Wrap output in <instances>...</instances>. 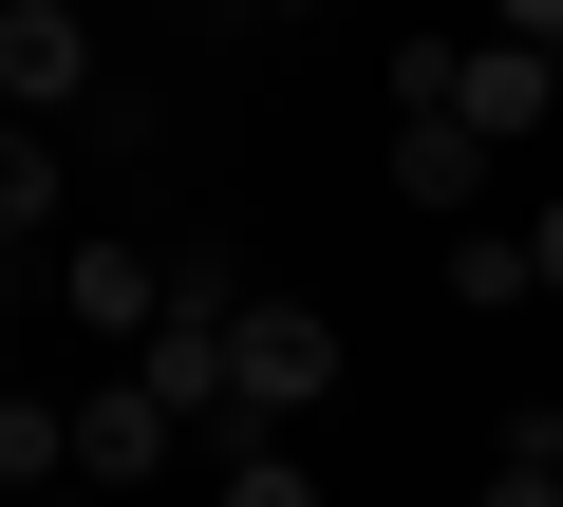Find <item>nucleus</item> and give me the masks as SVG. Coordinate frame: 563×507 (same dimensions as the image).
Here are the masks:
<instances>
[{"instance_id":"nucleus-1","label":"nucleus","mask_w":563,"mask_h":507,"mask_svg":"<svg viewBox=\"0 0 563 507\" xmlns=\"http://www.w3.org/2000/svg\"><path fill=\"white\" fill-rule=\"evenodd\" d=\"M320 395H339V320H320V301H244V339H225V470L282 451Z\"/></svg>"},{"instance_id":"nucleus-2","label":"nucleus","mask_w":563,"mask_h":507,"mask_svg":"<svg viewBox=\"0 0 563 507\" xmlns=\"http://www.w3.org/2000/svg\"><path fill=\"white\" fill-rule=\"evenodd\" d=\"M169 432H188V414H169L151 376H113V395H76V488H151V470H169Z\"/></svg>"},{"instance_id":"nucleus-3","label":"nucleus","mask_w":563,"mask_h":507,"mask_svg":"<svg viewBox=\"0 0 563 507\" xmlns=\"http://www.w3.org/2000/svg\"><path fill=\"white\" fill-rule=\"evenodd\" d=\"M0 95H20V132L57 95H95V20H76V0H20V20H0Z\"/></svg>"},{"instance_id":"nucleus-4","label":"nucleus","mask_w":563,"mask_h":507,"mask_svg":"<svg viewBox=\"0 0 563 507\" xmlns=\"http://www.w3.org/2000/svg\"><path fill=\"white\" fill-rule=\"evenodd\" d=\"M57 301H76L95 339H132V357L169 339V264H151V244H76V264H57Z\"/></svg>"},{"instance_id":"nucleus-5","label":"nucleus","mask_w":563,"mask_h":507,"mask_svg":"<svg viewBox=\"0 0 563 507\" xmlns=\"http://www.w3.org/2000/svg\"><path fill=\"white\" fill-rule=\"evenodd\" d=\"M544 95H563V57H544V38H488V57H451V113H470L488 151H507V132H544Z\"/></svg>"},{"instance_id":"nucleus-6","label":"nucleus","mask_w":563,"mask_h":507,"mask_svg":"<svg viewBox=\"0 0 563 507\" xmlns=\"http://www.w3.org/2000/svg\"><path fill=\"white\" fill-rule=\"evenodd\" d=\"M395 188H413V207H470V188H488V132H470V113H395Z\"/></svg>"},{"instance_id":"nucleus-7","label":"nucleus","mask_w":563,"mask_h":507,"mask_svg":"<svg viewBox=\"0 0 563 507\" xmlns=\"http://www.w3.org/2000/svg\"><path fill=\"white\" fill-rule=\"evenodd\" d=\"M451 301H470V320L544 301V264H526V225H451Z\"/></svg>"},{"instance_id":"nucleus-8","label":"nucleus","mask_w":563,"mask_h":507,"mask_svg":"<svg viewBox=\"0 0 563 507\" xmlns=\"http://www.w3.org/2000/svg\"><path fill=\"white\" fill-rule=\"evenodd\" d=\"M488 507H563V414H507V451H488Z\"/></svg>"},{"instance_id":"nucleus-9","label":"nucleus","mask_w":563,"mask_h":507,"mask_svg":"<svg viewBox=\"0 0 563 507\" xmlns=\"http://www.w3.org/2000/svg\"><path fill=\"white\" fill-rule=\"evenodd\" d=\"M0 470L57 488V470H76V414H57V395H0Z\"/></svg>"},{"instance_id":"nucleus-10","label":"nucleus","mask_w":563,"mask_h":507,"mask_svg":"<svg viewBox=\"0 0 563 507\" xmlns=\"http://www.w3.org/2000/svg\"><path fill=\"white\" fill-rule=\"evenodd\" d=\"M225 507H320V488H301V451H244V470H225Z\"/></svg>"},{"instance_id":"nucleus-11","label":"nucleus","mask_w":563,"mask_h":507,"mask_svg":"<svg viewBox=\"0 0 563 507\" xmlns=\"http://www.w3.org/2000/svg\"><path fill=\"white\" fill-rule=\"evenodd\" d=\"M526 264H544V301H563V207H544V225H526Z\"/></svg>"}]
</instances>
